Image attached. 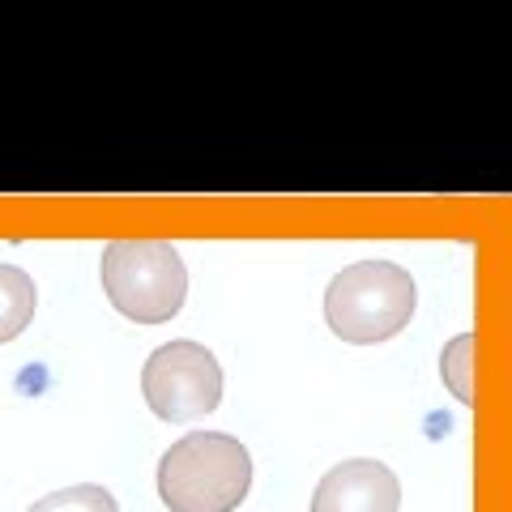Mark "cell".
Here are the masks:
<instances>
[{"instance_id": "3957f363", "label": "cell", "mask_w": 512, "mask_h": 512, "mask_svg": "<svg viewBox=\"0 0 512 512\" xmlns=\"http://www.w3.org/2000/svg\"><path fill=\"white\" fill-rule=\"evenodd\" d=\"M99 274L111 308L137 325H163L188 299L184 256L163 239H111Z\"/></svg>"}, {"instance_id": "5b68a950", "label": "cell", "mask_w": 512, "mask_h": 512, "mask_svg": "<svg viewBox=\"0 0 512 512\" xmlns=\"http://www.w3.org/2000/svg\"><path fill=\"white\" fill-rule=\"evenodd\" d=\"M402 483L397 474L372 457H355L333 466L312 495V512H397Z\"/></svg>"}, {"instance_id": "277c9868", "label": "cell", "mask_w": 512, "mask_h": 512, "mask_svg": "<svg viewBox=\"0 0 512 512\" xmlns=\"http://www.w3.org/2000/svg\"><path fill=\"white\" fill-rule=\"evenodd\" d=\"M141 393L163 423H197L222 402V367L201 342H167L141 367Z\"/></svg>"}, {"instance_id": "8992f818", "label": "cell", "mask_w": 512, "mask_h": 512, "mask_svg": "<svg viewBox=\"0 0 512 512\" xmlns=\"http://www.w3.org/2000/svg\"><path fill=\"white\" fill-rule=\"evenodd\" d=\"M39 308V291H35V278L18 265H5L0 261V346L22 338L26 325L35 320Z\"/></svg>"}, {"instance_id": "6da1fadb", "label": "cell", "mask_w": 512, "mask_h": 512, "mask_svg": "<svg viewBox=\"0 0 512 512\" xmlns=\"http://www.w3.org/2000/svg\"><path fill=\"white\" fill-rule=\"evenodd\" d=\"M248 487V448L222 431H188L158 461V495L171 512H235Z\"/></svg>"}, {"instance_id": "52a82bcc", "label": "cell", "mask_w": 512, "mask_h": 512, "mask_svg": "<svg viewBox=\"0 0 512 512\" xmlns=\"http://www.w3.org/2000/svg\"><path fill=\"white\" fill-rule=\"evenodd\" d=\"M440 372H444V384L453 389L457 402L474 406V333H461V338H453L444 346Z\"/></svg>"}, {"instance_id": "ba28073f", "label": "cell", "mask_w": 512, "mask_h": 512, "mask_svg": "<svg viewBox=\"0 0 512 512\" xmlns=\"http://www.w3.org/2000/svg\"><path fill=\"white\" fill-rule=\"evenodd\" d=\"M30 512H120V504L107 487L82 483V487H64V491L43 495V500L30 504Z\"/></svg>"}, {"instance_id": "7a4b0ae2", "label": "cell", "mask_w": 512, "mask_h": 512, "mask_svg": "<svg viewBox=\"0 0 512 512\" xmlns=\"http://www.w3.org/2000/svg\"><path fill=\"white\" fill-rule=\"evenodd\" d=\"M419 291L414 278L393 261H359L346 265L325 291V320L350 346H376L397 338L410 316Z\"/></svg>"}]
</instances>
